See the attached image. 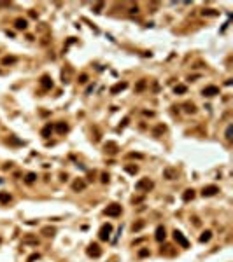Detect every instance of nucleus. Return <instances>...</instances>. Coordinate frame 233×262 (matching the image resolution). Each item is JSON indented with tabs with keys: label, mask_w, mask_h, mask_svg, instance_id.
Returning <instances> with one entry per match:
<instances>
[{
	"label": "nucleus",
	"mask_w": 233,
	"mask_h": 262,
	"mask_svg": "<svg viewBox=\"0 0 233 262\" xmlns=\"http://www.w3.org/2000/svg\"><path fill=\"white\" fill-rule=\"evenodd\" d=\"M53 130H55V128H53L51 124H46V126L42 128V131H40V135H42L44 138H49V136H51V133H53Z\"/></svg>",
	"instance_id": "412c9836"
},
{
	"label": "nucleus",
	"mask_w": 233,
	"mask_h": 262,
	"mask_svg": "<svg viewBox=\"0 0 233 262\" xmlns=\"http://www.w3.org/2000/svg\"><path fill=\"white\" fill-rule=\"evenodd\" d=\"M153 187H154V182L149 180V178H140V180L135 184V189L138 192H149Z\"/></svg>",
	"instance_id": "f257e3e1"
},
{
	"label": "nucleus",
	"mask_w": 233,
	"mask_h": 262,
	"mask_svg": "<svg viewBox=\"0 0 233 262\" xmlns=\"http://www.w3.org/2000/svg\"><path fill=\"white\" fill-rule=\"evenodd\" d=\"M40 259V253H32L28 259H26V262H35V261H39Z\"/></svg>",
	"instance_id": "2f4dec72"
},
{
	"label": "nucleus",
	"mask_w": 233,
	"mask_h": 262,
	"mask_svg": "<svg viewBox=\"0 0 233 262\" xmlns=\"http://www.w3.org/2000/svg\"><path fill=\"white\" fill-rule=\"evenodd\" d=\"M144 225H146V222H144V220H138V222H135V224L132 225V231H133V232H138V231H140Z\"/></svg>",
	"instance_id": "393cba45"
},
{
	"label": "nucleus",
	"mask_w": 233,
	"mask_h": 262,
	"mask_svg": "<svg viewBox=\"0 0 233 262\" xmlns=\"http://www.w3.org/2000/svg\"><path fill=\"white\" fill-rule=\"evenodd\" d=\"M86 253H88L90 257H93V259H98V257L102 255V248H100L98 243H90L88 248H86Z\"/></svg>",
	"instance_id": "39448f33"
},
{
	"label": "nucleus",
	"mask_w": 233,
	"mask_h": 262,
	"mask_svg": "<svg viewBox=\"0 0 233 262\" xmlns=\"http://www.w3.org/2000/svg\"><path fill=\"white\" fill-rule=\"evenodd\" d=\"M198 240H200V243H209V241L212 240V231H209V229H207V231H203V232L200 234V238H198Z\"/></svg>",
	"instance_id": "4468645a"
},
{
	"label": "nucleus",
	"mask_w": 233,
	"mask_h": 262,
	"mask_svg": "<svg viewBox=\"0 0 233 262\" xmlns=\"http://www.w3.org/2000/svg\"><path fill=\"white\" fill-rule=\"evenodd\" d=\"M126 88H128V82H117V84H114V86L111 88V94L121 93V91H125Z\"/></svg>",
	"instance_id": "f8f14e48"
},
{
	"label": "nucleus",
	"mask_w": 233,
	"mask_h": 262,
	"mask_svg": "<svg viewBox=\"0 0 233 262\" xmlns=\"http://www.w3.org/2000/svg\"><path fill=\"white\" fill-rule=\"evenodd\" d=\"M25 243H32V245H39V240H35V238H25Z\"/></svg>",
	"instance_id": "72a5a7b5"
},
{
	"label": "nucleus",
	"mask_w": 233,
	"mask_h": 262,
	"mask_svg": "<svg viewBox=\"0 0 233 262\" xmlns=\"http://www.w3.org/2000/svg\"><path fill=\"white\" fill-rule=\"evenodd\" d=\"M226 140H228V142L232 140V124H230V126L226 128Z\"/></svg>",
	"instance_id": "f704fd0d"
},
{
	"label": "nucleus",
	"mask_w": 233,
	"mask_h": 262,
	"mask_svg": "<svg viewBox=\"0 0 233 262\" xmlns=\"http://www.w3.org/2000/svg\"><path fill=\"white\" fill-rule=\"evenodd\" d=\"M11 201H12V196H11L9 192L2 190V192H0V205H9Z\"/></svg>",
	"instance_id": "2eb2a0df"
},
{
	"label": "nucleus",
	"mask_w": 233,
	"mask_h": 262,
	"mask_svg": "<svg viewBox=\"0 0 233 262\" xmlns=\"http://www.w3.org/2000/svg\"><path fill=\"white\" fill-rule=\"evenodd\" d=\"M172 234H174V240H175V243L179 245L181 248H189V241L186 240V236H184V234H182L181 231H177V229H175V231H174V232H172Z\"/></svg>",
	"instance_id": "20e7f679"
},
{
	"label": "nucleus",
	"mask_w": 233,
	"mask_h": 262,
	"mask_svg": "<svg viewBox=\"0 0 233 262\" xmlns=\"http://www.w3.org/2000/svg\"><path fill=\"white\" fill-rule=\"evenodd\" d=\"M103 150H105V154H109V156H114V154H117L119 147H117L116 142H107V143L103 145Z\"/></svg>",
	"instance_id": "1a4fd4ad"
},
{
	"label": "nucleus",
	"mask_w": 233,
	"mask_h": 262,
	"mask_svg": "<svg viewBox=\"0 0 233 262\" xmlns=\"http://www.w3.org/2000/svg\"><path fill=\"white\" fill-rule=\"evenodd\" d=\"M186 91H188V88H186L184 84H177V86L174 88V93L175 94H184Z\"/></svg>",
	"instance_id": "5701e85b"
},
{
	"label": "nucleus",
	"mask_w": 233,
	"mask_h": 262,
	"mask_svg": "<svg viewBox=\"0 0 233 262\" xmlns=\"http://www.w3.org/2000/svg\"><path fill=\"white\" fill-rule=\"evenodd\" d=\"M55 130L58 131L60 135H65V133L68 131V124H67V122H61V121H60V122H56V126H55Z\"/></svg>",
	"instance_id": "f3484780"
},
{
	"label": "nucleus",
	"mask_w": 233,
	"mask_h": 262,
	"mask_svg": "<svg viewBox=\"0 0 233 262\" xmlns=\"http://www.w3.org/2000/svg\"><path fill=\"white\" fill-rule=\"evenodd\" d=\"M194 196H196L194 189H186V190L182 192V201H184V203H189V201L194 199Z\"/></svg>",
	"instance_id": "9b49d317"
},
{
	"label": "nucleus",
	"mask_w": 233,
	"mask_h": 262,
	"mask_svg": "<svg viewBox=\"0 0 233 262\" xmlns=\"http://www.w3.org/2000/svg\"><path fill=\"white\" fill-rule=\"evenodd\" d=\"M2 182H4V180H2V178H0V184H2Z\"/></svg>",
	"instance_id": "ea45409f"
},
{
	"label": "nucleus",
	"mask_w": 233,
	"mask_h": 262,
	"mask_svg": "<svg viewBox=\"0 0 233 262\" xmlns=\"http://www.w3.org/2000/svg\"><path fill=\"white\" fill-rule=\"evenodd\" d=\"M146 88H147V80H146V79H140V80L135 84V91L137 93H142Z\"/></svg>",
	"instance_id": "6ab92c4d"
},
{
	"label": "nucleus",
	"mask_w": 233,
	"mask_h": 262,
	"mask_svg": "<svg viewBox=\"0 0 233 262\" xmlns=\"http://www.w3.org/2000/svg\"><path fill=\"white\" fill-rule=\"evenodd\" d=\"M165 177H167V180H174L175 173L172 171V169H165Z\"/></svg>",
	"instance_id": "c85d7f7f"
},
{
	"label": "nucleus",
	"mask_w": 233,
	"mask_h": 262,
	"mask_svg": "<svg viewBox=\"0 0 233 262\" xmlns=\"http://www.w3.org/2000/svg\"><path fill=\"white\" fill-rule=\"evenodd\" d=\"M88 79H90V77H88L86 74H81V75H79V79H77V82H79V84H86V82H88Z\"/></svg>",
	"instance_id": "c756f323"
},
{
	"label": "nucleus",
	"mask_w": 233,
	"mask_h": 262,
	"mask_svg": "<svg viewBox=\"0 0 233 262\" xmlns=\"http://www.w3.org/2000/svg\"><path fill=\"white\" fill-rule=\"evenodd\" d=\"M40 88L46 89V91L53 88V79H51V75H42V77H40Z\"/></svg>",
	"instance_id": "9d476101"
},
{
	"label": "nucleus",
	"mask_w": 233,
	"mask_h": 262,
	"mask_svg": "<svg viewBox=\"0 0 233 262\" xmlns=\"http://www.w3.org/2000/svg\"><path fill=\"white\" fill-rule=\"evenodd\" d=\"M0 243H2V238H0Z\"/></svg>",
	"instance_id": "a19ab883"
},
{
	"label": "nucleus",
	"mask_w": 233,
	"mask_h": 262,
	"mask_svg": "<svg viewBox=\"0 0 233 262\" xmlns=\"http://www.w3.org/2000/svg\"><path fill=\"white\" fill-rule=\"evenodd\" d=\"M111 234H112V224H103L100 227V231H98V238L102 241H109Z\"/></svg>",
	"instance_id": "f03ea898"
},
{
	"label": "nucleus",
	"mask_w": 233,
	"mask_h": 262,
	"mask_svg": "<svg viewBox=\"0 0 233 262\" xmlns=\"http://www.w3.org/2000/svg\"><path fill=\"white\" fill-rule=\"evenodd\" d=\"M125 171L130 173V175H137V173H138V166H137V164H126V166H125Z\"/></svg>",
	"instance_id": "4be33fe9"
},
{
	"label": "nucleus",
	"mask_w": 233,
	"mask_h": 262,
	"mask_svg": "<svg viewBox=\"0 0 233 262\" xmlns=\"http://www.w3.org/2000/svg\"><path fill=\"white\" fill-rule=\"evenodd\" d=\"M130 12H132V14H137V12H138V7H132V9H130Z\"/></svg>",
	"instance_id": "58836bf2"
},
{
	"label": "nucleus",
	"mask_w": 233,
	"mask_h": 262,
	"mask_svg": "<svg viewBox=\"0 0 233 262\" xmlns=\"http://www.w3.org/2000/svg\"><path fill=\"white\" fill-rule=\"evenodd\" d=\"M149 253H151V252H149L147 248H142V250H138V257H140V259H142V257H149Z\"/></svg>",
	"instance_id": "7c9ffc66"
},
{
	"label": "nucleus",
	"mask_w": 233,
	"mask_h": 262,
	"mask_svg": "<svg viewBox=\"0 0 233 262\" xmlns=\"http://www.w3.org/2000/svg\"><path fill=\"white\" fill-rule=\"evenodd\" d=\"M165 131H167V128H165V126H158V128L153 131V135H154V136H159V135H161V133H165Z\"/></svg>",
	"instance_id": "cd10ccee"
},
{
	"label": "nucleus",
	"mask_w": 233,
	"mask_h": 262,
	"mask_svg": "<svg viewBox=\"0 0 233 262\" xmlns=\"http://www.w3.org/2000/svg\"><path fill=\"white\" fill-rule=\"evenodd\" d=\"M109 178H111V177H109V173H102V175H100L102 184H109Z\"/></svg>",
	"instance_id": "473e14b6"
},
{
	"label": "nucleus",
	"mask_w": 233,
	"mask_h": 262,
	"mask_svg": "<svg viewBox=\"0 0 233 262\" xmlns=\"http://www.w3.org/2000/svg\"><path fill=\"white\" fill-rule=\"evenodd\" d=\"M154 240H156V241H159V243L167 240V229H165V225H158V227H156Z\"/></svg>",
	"instance_id": "6e6552de"
},
{
	"label": "nucleus",
	"mask_w": 233,
	"mask_h": 262,
	"mask_svg": "<svg viewBox=\"0 0 233 262\" xmlns=\"http://www.w3.org/2000/svg\"><path fill=\"white\" fill-rule=\"evenodd\" d=\"M182 109H184V112L186 114H194L196 112V107H194V103H191V101H186V103L182 105Z\"/></svg>",
	"instance_id": "aec40b11"
},
{
	"label": "nucleus",
	"mask_w": 233,
	"mask_h": 262,
	"mask_svg": "<svg viewBox=\"0 0 233 262\" xmlns=\"http://www.w3.org/2000/svg\"><path fill=\"white\" fill-rule=\"evenodd\" d=\"M219 88L217 86H205L203 89H202V96H207V98H212L216 94H219Z\"/></svg>",
	"instance_id": "0eeeda50"
},
{
	"label": "nucleus",
	"mask_w": 233,
	"mask_h": 262,
	"mask_svg": "<svg viewBox=\"0 0 233 262\" xmlns=\"http://www.w3.org/2000/svg\"><path fill=\"white\" fill-rule=\"evenodd\" d=\"M128 122H130V119H128V117H125V119H123V122L119 124V130H123V128H125V126H126Z\"/></svg>",
	"instance_id": "c9c22d12"
},
{
	"label": "nucleus",
	"mask_w": 233,
	"mask_h": 262,
	"mask_svg": "<svg viewBox=\"0 0 233 262\" xmlns=\"http://www.w3.org/2000/svg\"><path fill=\"white\" fill-rule=\"evenodd\" d=\"M102 7H103V2H100V4H97V5H95V12H102Z\"/></svg>",
	"instance_id": "e433bc0d"
},
{
	"label": "nucleus",
	"mask_w": 233,
	"mask_h": 262,
	"mask_svg": "<svg viewBox=\"0 0 233 262\" xmlns=\"http://www.w3.org/2000/svg\"><path fill=\"white\" fill-rule=\"evenodd\" d=\"M37 180V173H33V171H30V173H26L25 175V184H28V185H32L33 182Z\"/></svg>",
	"instance_id": "a211bd4d"
},
{
	"label": "nucleus",
	"mask_w": 233,
	"mask_h": 262,
	"mask_svg": "<svg viewBox=\"0 0 233 262\" xmlns=\"http://www.w3.org/2000/svg\"><path fill=\"white\" fill-rule=\"evenodd\" d=\"M219 192V187L217 185H205V187L202 189V196L203 198H212Z\"/></svg>",
	"instance_id": "423d86ee"
},
{
	"label": "nucleus",
	"mask_w": 233,
	"mask_h": 262,
	"mask_svg": "<svg viewBox=\"0 0 233 262\" xmlns=\"http://www.w3.org/2000/svg\"><path fill=\"white\" fill-rule=\"evenodd\" d=\"M55 232H56L55 227H44V229H42V234H44V236H55Z\"/></svg>",
	"instance_id": "b1692460"
},
{
	"label": "nucleus",
	"mask_w": 233,
	"mask_h": 262,
	"mask_svg": "<svg viewBox=\"0 0 233 262\" xmlns=\"http://www.w3.org/2000/svg\"><path fill=\"white\" fill-rule=\"evenodd\" d=\"M14 26H16V30H26L28 28V21L23 18H18L14 21Z\"/></svg>",
	"instance_id": "dca6fc26"
},
{
	"label": "nucleus",
	"mask_w": 233,
	"mask_h": 262,
	"mask_svg": "<svg viewBox=\"0 0 233 262\" xmlns=\"http://www.w3.org/2000/svg\"><path fill=\"white\" fill-rule=\"evenodd\" d=\"M2 63H4V65H14V63H16V58L14 56H5L2 59Z\"/></svg>",
	"instance_id": "bb28decb"
},
{
	"label": "nucleus",
	"mask_w": 233,
	"mask_h": 262,
	"mask_svg": "<svg viewBox=\"0 0 233 262\" xmlns=\"http://www.w3.org/2000/svg\"><path fill=\"white\" fill-rule=\"evenodd\" d=\"M9 140H11V143H16V145H23V142H21V140H16V138H9ZM9 140H7V142H9Z\"/></svg>",
	"instance_id": "4c0bfd02"
},
{
	"label": "nucleus",
	"mask_w": 233,
	"mask_h": 262,
	"mask_svg": "<svg viewBox=\"0 0 233 262\" xmlns=\"http://www.w3.org/2000/svg\"><path fill=\"white\" fill-rule=\"evenodd\" d=\"M202 14H203V16H219V12L214 11V9H203Z\"/></svg>",
	"instance_id": "a878e982"
},
{
	"label": "nucleus",
	"mask_w": 233,
	"mask_h": 262,
	"mask_svg": "<svg viewBox=\"0 0 233 262\" xmlns=\"http://www.w3.org/2000/svg\"><path fill=\"white\" fill-rule=\"evenodd\" d=\"M84 189H86V182L81 180V178L72 184V190H74V192H81V190H84Z\"/></svg>",
	"instance_id": "ddd939ff"
},
{
	"label": "nucleus",
	"mask_w": 233,
	"mask_h": 262,
	"mask_svg": "<svg viewBox=\"0 0 233 262\" xmlns=\"http://www.w3.org/2000/svg\"><path fill=\"white\" fill-rule=\"evenodd\" d=\"M121 211H123V208H121V205H117V203H112V205H109L105 210H103V213H105L107 217H119Z\"/></svg>",
	"instance_id": "7ed1b4c3"
}]
</instances>
